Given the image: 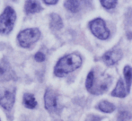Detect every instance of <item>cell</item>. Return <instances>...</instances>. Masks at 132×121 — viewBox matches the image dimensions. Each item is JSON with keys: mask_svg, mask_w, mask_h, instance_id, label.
I'll return each instance as SVG.
<instances>
[{"mask_svg": "<svg viewBox=\"0 0 132 121\" xmlns=\"http://www.w3.org/2000/svg\"><path fill=\"white\" fill-rule=\"evenodd\" d=\"M111 83L110 75L98 70H92L86 78L85 86L90 93L100 95L108 90Z\"/></svg>", "mask_w": 132, "mask_h": 121, "instance_id": "1", "label": "cell"}, {"mask_svg": "<svg viewBox=\"0 0 132 121\" xmlns=\"http://www.w3.org/2000/svg\"><path fill=\"white\" fill-rule=\"evenodd\" d=\"M15 74L8 61L2 59L0 61V82H6L14 79Z\"/></svg>", "mask_w": 132, "mask_h": 121, "instance_id": "8", "label": "cell"}, {"mask_svg": "<svg viewBox=\"0 0 132 121\" xmlns=\"http://www.w3.org/2000/svg\"><path fill=\"white\" fill-rule=\"evenodd\" d=\"M63 26V22L61 17L57 14H51V28L54 31L60 30Z\"/></svg>", "mask_w": 132, "mask_h": 121, "instance_id": "12", "label": "cell"}, {"mask_svg": "<svg viewBox=\"0 0 132 121\" xmlns=\"http://www.w3.org/2000/svg\"><path fill=\"white\" fill-rule=\"evenodd\" d=\"M44 3L48 4V5H55L57 3V0H54V1H47V0H44Z\"/></svg>", "mask_w": 132, "mask_h": 121, "instance_id": "21", "label": "cell"}, {"mask_svg": "<svg viewBox=\"0 0 132 121\" xmlns=\"http://www.w3.org/2000/svg\"><path fill=\"white\" fill-rule=\"evenodd\" d=\"M127 21L129 25H132V10L129 11L127 14Z\"/></svg>", "mask_w": 132, "mask_h": 121, "instance_id": "20", "label": "cell"}, {"mask_svg": "<svg viewBox=\"0 0 132 121\" xmlns=\"http://www.w3.org/2000/svg\"><path fill=\"white\" fill-rule=\"evenodd\" d=\"M65 7L68 10H69L72 13H77L80 8V2L79 1H66L65 2Z\"/></svg>", "mask_w": 132, "mask_h": 121, "instance_id": "16", "label": "cell"}, {"mask_svg": "<svg viewBox=\"0 0 132 121\" xmlns=\"http://www.w3.org/2000/svg\"><path fill=\"white\" fill-rule=\"evenodd\" d=\"M122 57V52L119 48H113L104 53L103 56V60L107 66H112L116 64Z\"/></svg>", "mask_w": 132, "mask_h": 121, "instance_id": "9", "label": "cell"}, {"mask_svg": "<svg viewBox=\"0 0 132 121\" xmlns=\"http://www.w3.org/2000/svg\"><path fill=\"white\" fill-rule=\"evenodd\" d=\"M35 59H36V61H38V62H42V61L45 60V55H44L42 52H37L36 54H35Z\"/></svg>", "mask_w": 132, "mask_h": 121, "instance_id": "18", "label": "cell"}, {"mask_svg": "<svg viewBox=\"0 0 132 121\" xmlns=\"http://www.w3.org/2000/svg\"><path fill=\"white\" fill-rule=\"evenodd\" d=\"M23 104L28 109H34L37 106V101L32 94L25 93L23 96Z\"/></svg>", "mask_w": 132, "mask_h": 121, "instance_id": "13", "label": "cell"}, {"mask_svg": "<svg viewBox=\"0 0 132 121\" xmlns=\"http://www.w3.org/2000/svg\"><path fill=\"white\" fill-rule=\"evenodd\" d=\"M124 77H125V82H126V86H127L128 90H130L131 83H132V68L130 66H127L124 67L123 70Z\"/></svg>", "mask_w": 132, "mask_h": 121, "instance_id": "15", "label": "cell"}, {"mask_svg": "<svg viewBox=\"0 0 132 121\" xmlns=\"http://www.w3.org/2000/svg\"><path fill=\"white\" fill-rule=\"evenodd\" d=\"M14 102V92L11 90H0V105L6 110H11Z\"/></svg>", "mask_w": 132, "mask_h": 121, "instance_id": "7", "label": "cell"}, {"mask_svg": "<svg viewBox=\"0 0 132 121\" xmlns=\"http://www.w3.org/2000/svg\"><path fill=\"white\" fill-rule=\"evenodd\" d=\"M82 65V57L79 54L72 53L63 57L59 60L54 69L55 75L62 77L69 73L75 71Z\"/></svg>", "mask_w": 132, "mask_h": 121, "instance_id": "2", "label": "cell"}, {"mask_svg": "<svg viewBox=\"0 0 132 121\" xmlns=\"http://www.w3.org/2000/svg\"><path fill=\"white\" fill-rule=\"evenodd\" d=\"M89 27H90V30L93 32V34L95 37H97L98 39L106 40V39L109 38L110 31L106 28L105 22L101 18H97V19H94L92 22H90Z\"/></svg>", "mask_w": 132, "mask_h": 121, "instance_id": "5", "label": "cell"}, {"mask_svg": "<svg viewBox=\"0 0 132 121\" xmlns=\"http://www.w3.org/2000/svg\"><path fill=\"white\" fill-rule=\"evenodd\" d=\"M98 109L103 111V112L111 113L115 110V106L113 105L112 103H111V102L106 101V100H103V101L100 102L99 105H98Z\"/></svg>", "mask_w": 132, "mask_h": 121, "instance_id": "14", "label": "cell"}, {"mask_svg": "<svg viewBox=\"0 0 132 121\" xmlns=\"http://www.w3.org/2000/svg\"><path fill=\"white\" fill-rule=\"evenodd\" d=\"M40 37V31L37 28H30L22 31L18 34L17 40L20 46L23 48H29L37 41Z\"/></svg>", "mask_w": 132, "mask_h": 121, "instance_id": "4", "label": "cell"}, {"mask_svg": "<svg viewBox=\"0 0 132 121\" xmlns=\"http://www.w3.org/2000/svg\"><path fill=\"white\" fill-rule=\"evenodd\" d=\"M16 19V14L10 6H7L0 15V33L8 34L13 30L14 22Z\"/></svg>", "mask_w": 132, "mask_h": 121, "instance_id": "3", "label": "cell"}, {"mask_svg": "<svg viewBox=\"0 0 132 121\" xmlns=\"http://www.w3.org/2000/svg\"><path fill=\"white\" fill-rule=\"evenodd\" d=\"M129 92L128 90L127 86L125 85V83H124V82L121 79H120L117 83L115 89L111 92V95L114 97H119V98H124V97L127 96Z\"/></svg>", "mask_w": 132, "mask_h": 121, "instance_id": "10", "label": "cell"}, {"mask_svg": "<svg viewBox=\"0 0 132 121\" xmlns=\"http://www.w3.org/2000/svg\"><path fill=\"white\" fill-rule=\"evenodd\" d=\"M40 3L37 1H26L25 2V12L27 14H34L42 10Z\"/></svg>", "mask_w": 132, "mask_h": 121, "instance_id": "11", "label": "cell"}, {"mask_svg": "<svg viewBox=\"0 0 132 121\" xmlns=\"http://www.w3.org/2000/svg\"><path fill=\"white\" fill-rule=\"evenodd\" d=\"M102 118L99 116H96V115H89L86 118L85 121H101Z\"/></svg>", "mask_w": 132, "mask_h": 121, "instance_id": "19", "label": "cell"}, {"mask_svg": "<svg viewBox=\"0 0 132 121\" xmlns=\"http://www.w3.org/2000/svg\"><path fill=\"white\" fill-rule=\"evenodd\" d=\"M45 108L50 112H57L59 110V106L57 103V95L55 91L51 89H47L44 96Z\"/></svg>", "mask_w": 132, "mask_h": 121, "instance_id": "6", "label": "cell"}, {"mask_svg": "<svg viewBox=\"0 0 132 121\" xmlns=\"http://www.w3.org/2000/svg\"><path fill=\"white\" fill-rule=\"evenodd\" d=\"M101 3L103 7H105L106 9H111L116 6L118 2L116 0H102Z\"/></svg>", "mask_w": 132, "mask_h": 121, "instance_id": "17", "label": "cell"}]
</instances>
